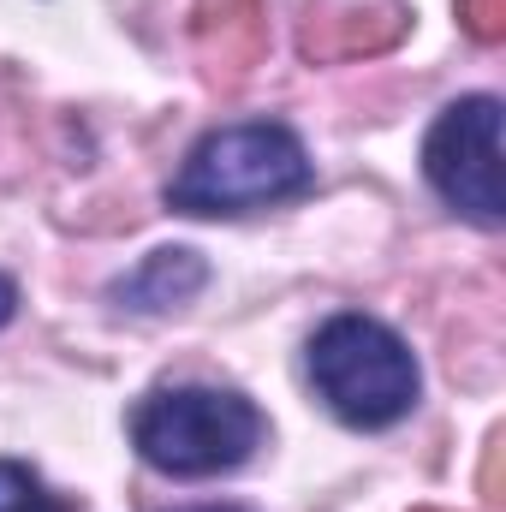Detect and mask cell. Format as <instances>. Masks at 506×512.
Listing matches in <instances>:
<instances>
[{
	"label": "cell",
	"mask_w": 506,
	"mask_h": 512,
	"mask_svg": "<svg viewBox=\"0 0 506 512\" xmlns=\"http://www.w3.org/2000/svg\"><path fill=\"white\" fill-rule=\"evenodd\" d=\"M209 286V262L203 251H191V245H161V251H149L131 274H120L114 286H108V298L131 310V316H167V310H185L197 292Z\"/></svg>",
	"instance_id": "cell-5"
},
{
	"label": "cell",
	"mask_w": 506,
	"mask_h": 512,
	"mask_svg": "<svg viewBox=\"0 0 506 512\" xmlns=\"http://www.w3.org/2000/svg\"><path fill=\"white\" fill-rule=\"evenodd\" d=\"M179 512H251V507H233V501H209V507H179Z\"/></svg>",
	"instance_id": "cell-9"
},
{
	"label": "cell",
	"mask_w": 506,
	"mask_h": 512,
	"mask_svg": "<svg viewBox=\"0 0 506 512\" xmlns=\"http://www.w3.org/2000/svg\"><path fill=\"white\" fill-rule=\"evenodd\" d=\"M72 501H60L42 471H30L24 459H0V512H66Z\"/></svg>",
	"instance_id": "cell-6"
},
{
	"label": "cell",
	"mask_w": 506,
	"mask_h": 512,
	"mask_svg": "<svg viewBox=\"0 0 506 512\" xmlns=\"http://www.w3.org/2000/svg\"><path fill=\"white\" fill-rule=\"evenodd\" d=\"M316 185V161L304 137L280 120H239L203 131L179 173L167 179V209L191 221H233L274 203H292Z\"/></svg>",
	"instance_id": "cell-1"
},
{
	"label": "cell",
	"mask_w": 506,
	"mask_h": 512,
	"mask_svg": "<svg viewBox=\"0 0 506 512\" xmlns=\"http://www.w3.org/2000/svg\"><path fill=\"white\" fill-rule=\"evenodd\" d=\"M459 12H465L471 36L495 42V36H501V18H506V0H459Z\"/></svg>",
	"instance_id": "cell-7"
},
{
	"label": "cell",
	"mask_w": 506,
	"mask_h": 512,
	"mask_svg": "<svg viewBox=\"0 0 506 512\" xmlns=\"http://www.w3.org/2000/svg\"><path fill=\"white\" fill-rule=\"evenodd\" d=\"M131 447L149 471L173 483H203L251 465L256 447L268 441V417L256 411L251 393L209 382H167L149 387L126 417Z\"/></svg>",
	"instance_id": "cell-2"
},
{
	"label": "cell",
	"mask_w": 506,
	"mask_h": 512,
	"mask_svg": "<svg viewBox=\"0 0 506 512\" xmlns=\"http://www.w3.org/2000/svg\"><path fill=\"white\" fill-rule=\"evenodd\" d=\"M304 364H310V387L316 399L346 423V429H393L417 411L423 399V370H417V352L405 346L399 328H387L381 316L364 310H340L328 316L310 346H304Z\"/></svg>",
	"instance_id": "cell-3"
},
{
	"label": "cell",
	"mask_w": 506,
	"mask_h": 512,
	"mask_svg": "<svg viewBox=\"0 0 506 512\" xmlns=\"http://www.w3.org/2000/svg\"><path fill=\"white\" fill-rule=\"evenodd\" d=\"M18 316V286H12V274H0V328Z\"/></svg>",
	"instance_id": "cell-8"
},
{
	"label": "cell",
	"mask_w": 506,
	"mask_h": 512,
	"mask_svg": "<svg viewBox=\"0 0 506 512\" xmlns=\"http://www.w3.org/2000/svg\"><path fill=\"white\" fill-rule=\"evenodd\" d=\"M423 179L429 191L471 227L495 233L506 221L501 179V96H459L435 114L423 137Z\"/></svg>",
	"instance_id": "cell-4"
}]
</instances>
